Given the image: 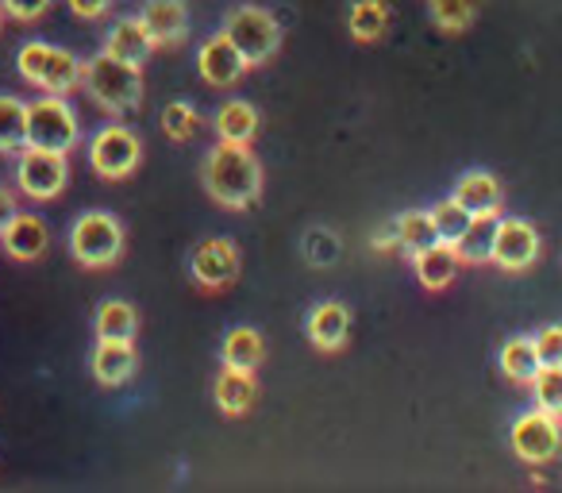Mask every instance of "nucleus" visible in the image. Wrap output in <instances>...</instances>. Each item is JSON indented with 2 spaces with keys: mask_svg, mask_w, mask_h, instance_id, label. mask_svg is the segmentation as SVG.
<instances>
[{
  "mask_svg": "<svg viewBox=\"0 0 562 493\" xmlns=\"http://www.w3.org/2000/svg\"><path fill=\"white\" fill-rule=\"evenodd\" d=\"M201 181L209 197L224 209H250L262 197V166L247 143H220L204 155Z\"/></svg>",
  "mask_w": 562,
  "mask_h": 493,
  "instance_id": "obj_1",
  "label": "nucleus"
},
{
  "mask_svg": "<svg viewBox=\"0 0 562 493\" xmlns=\"http://www.w3.org/2000/svg\"><path fill=\"white\" fill-rule=\"evenodd\" d=\"M81 86L93 97V104H101L112 116H124L143 104V70L104 55V51L81 63Z\"/></svg>",
  "mask_w": 562,
  "mask_h": 493,
  "instance_id": "obj_2",
  "label": "nucleus"
},
{
  "mask_svg": "<svg viewBox=\"0 0 562 493\" xmlns=\"http://www.w3.org/2000/svg\"><path fill=\"white\" fill-rule=\"evenodd\" d=\"M16 70L27 86L43 89V93L66 97L70 89L81 86V58L66 47H55V43L27 40L16 51Z\"/></svg>",
  "mask_w": 562,
  "mask_h": 493,
  "instance_id": "obj_3",
  "label": "nucleus"
},
{
  "mask_svg": "<svg viewBox=\"0 0 562 493\" xmlns=\"http://www.w3.org/2000/svg\"><path fill=\"white\" fill-rule=\"evenodd\" d=\"M81 139L78 112L66 97L50 93L27 104L24 112V147L35 150H55V155H70Z\"/></svg>",
  "mask_w": 562,
  "mask_h": 493,
  "instance_id": "obj_4",
  "label": "nucleus"
},
{
  "mask_svg": "<svg viewBox=\"0 0 562 493\" xmlns=\"http://www.w3.org/2000/svg\"><path fill=\"white\" fill-rule=\"evenodd\" d=\"M124 251V224L112 212H81L70 227V255L78 267L104 270Z\"/></svg>",
  "mask_w": 562,
  "mask_h": 493,
  "instance_id": "obj_5",
  "label": "nucleus"
},
{
  "mask_svg": "<svg viewBox=\"0 0 562 493\" xmlns=\"http://www.w3.org/2000/svg\"><path fill=\"white\" fill-rule=\"evenodd\" d=\"M220 32L232 40V47L239 51V58L250 66H262L278 55L281 47V27L278 20L270 16L266 9H255V4H239L224 16V27Z\"/></svg>",
  "mask_w": 562,
  "mask_h": 493,
  "instance_id": "obj_6",
  "label": "nucleus"
},
{
  "mask_svg": "<svg viewBox=\"0 0 562 493\" xmlns=\"http://www.w3.org/2000/svg\"><path fill=\"white\" fill-rule=\"evenodd\" d=\"M139 158H143L139 135H135L132 127H124V124L101 127V132L89 139V163H93V170L101 173V178H109V181L132 178L135 166H139Z\"/></svg>",
  "mask_w": 562,
  "mask_h": 493,
  "instance_id": "obj_7",
  "label": "nucleus"
},
{
  "mask_svg": "<svg viewBox=\"0 0 562 493\" xmlns=\"http://www.w3.org/2000/svg\"><path fill=\"white\" fill-rule=\"evenodd\" d=\"M66 181H70L66 155L35 150V147L16 150V189L24 197H32V201H55L66 189Z\"/></svg>",
  "mask_w": 562,
  "mask_h": 493,
  "instance_id": "obj_8",
  "label": "nucleus"
},
{
  "mask_svg": "<svg viewBox=\"0 0 562 493\" xmlns=\"http://www.w3.org/2000/svg\"><path fill=\"white\" fill-rule=\"evenodd\" d=\"M543 251V243H539V232L531 220L524 216H497V227H493V247H490V262H497L501 270L508 274H520V270H531Z\"/></svg>",
  "mask_w": 562,
  "mask_h": 493,
  "instance_id": "obj_9",
  "label": "nucleus"
},
{
  "mask_svg": "<svg viewBox=\"0 0 562 493\" xmlns=\"http://www.w3.org/2000/svg\"><path fill=\"white\" fill-rule=\"evenodd\" d=\"M508 444H513V455L520 462L543 467L559 455V416L543 413V408H528L508 428Z\"/></svg>",
  "mask_w": 562,
  "mask_h": 493,
  "instance_id": "obj_10",
  "label": "nucleus"
},
{
  "mask_svg": "<svg viewBox=\"0 0 562 493\" xmlns=\"http://www.w3.org/2000/svg\"><path fill=\"white\" fill-rule=\"evenodd\" d=\"M189 274L204 290H224V285H232L239 278V247L232 239H224V235H209L189 255Z\"/></svg>",
  "mask_w": 562,
  "mask_h": 493,
  "instance_id": "obj_11",
  "label": "nucleus"
},
{
  "mask_svg": "<svg viewBox=\"0 0 562 493\" xmlns=\"http://www.w3.org/2000/svg\"><path fill=\"white\" fill-rule=\"evenodd\" d=\"M196 70H201V78L209 81V86L227 89L247 74V63H243L239 51L232 47V40H227L224 32H216L196 47Z\"/></svg>",
  "mask_w": 562,
  "mask_h": 493,
  "instance_id": "obj_12",
  "label": "nucleus"
},
{
  "mask_svg": "<svg viewBox=\"0 0 562 493\" xmlns=\"http://www.w3.org/2000/svg\"><path fill=\"white\" fill-rule=\"evenodd\" d=\"M451 201H459L470 216H501V204H505V189L493 178L490 170H467L459 173L451 189Z\"/></svg>",
  "mask_w": 562,
  "mask_h": 493,
  "instance_id": "obj_13",
  "label": "nucleus"
},
{
  "mask_svg": "<svg viewBox=\"0 0 562 493\" xmlns=\"http://www.w3.org/2000/svg\"><path fill=\"white\" fill-rule=\"evenodd\" d=\"M47 243H50V232L35 212H16L9 224L0 227V247L16 262H35L47 251Z\"/></svg>",
  "mask_w": 562,
  "mask_h": 493,
  "instance_id": "obj_14",
  "label": "nucleus"
},
{
  "mask_svg": "<svg viewBox=\"0 0 562 493\" xmlns=\"http://www.w3.org/2000/svg\"><path fill=\"white\" fill-rule=\"evenodd\" d=\"M305 336L321 351H339L351 336V309L344 301H321L305 321Z\"/></svg>",
  "mask_w": 562,
  "mask_h": 493,
  "instance_id": "obj_15",
  "label": "nucleus"
},
{
  "mask_svg": "<svg viewBox=\"0 0 562 493\" xmlns=\"http://www.w3.org/2000/svg\"><path fill=\"white\" fill-rule=\"evenodd\" d=\"M89 370L101 385H124L139 370V355H135L132 339H97Z\"/></svg>",
  "mask_w": 562,
  "mask_h": 493,
  "instance_id": "obj_16",
  "label": "nucleus"
},
{
  "mask_svg": "<svg viewBox=\"0 0 562 493\" xmlns=\"http://www.w3.org/2000/svg\"><path fill=\"white\" fill-rule=\"evenodd\" d=\"M139 24L155 40V47H173L189 32V9L186 0H147L139 12Z\"/></svg>",
  "mask_w": 562,
  "mask_h": 493,
  "instance_id": "obj_17",
  "label": "nucleus"
},
{
  "mask_svg": "<svg viewBox=\"0 0 562 493\" xmlns=\"http://www.w3.org/2000/svg\"><path fill=\"white\" fill-rule=\"evenodd\" d=\"M413 259V270H416V282L424 285V290H447V285L454 282V274H459L462 259L459 251H454L451 243H428V247H420V251L408 255Z\"/></svg>",
  "mask_w": 562,
  "mask_h": 493,
  "instance_id": "obj_18",
  "label": "nucleus"
},
{
  "mask_svg": "<svg viewBox=\"0 0 562 493\" xmlns=\"http://www.w3.org/2000/svg\"><path fill=\"white\" fill-rule=\"evenodd\" d=\"M104 55L120 58V63L127 66H139L147 63L150 55H155V40L147 35V27L139 24V16H120L116 24L109 27V35H104Z\"/></svg>",
  "mask_w": 562,
  "mask_h": 493,
  "instance_id": "obj_19",
  "label": "nucleus"
},
{
  "mask_svg": "<svg viewBox=\"0 0 562 493\" xmlns=\"http://www.w3.org/2000/svg\"><path fill=\"white\" fill-rule=\"evenodd\" d=\"M258 397V382H255V370H232L224 367L212 382V401L224 416H243Z\"/></svg>",
  "mask_w": 562,
  "mask_h": 493,
  "instance_id": "obj_20",
  "label": "nucleus"
},
{
  "mask_svg": "<svg viewBox=\"0 0 562 493\" xmlns=\"http://www.w3.org/2000/svg\"><path fill=\"white\" fill-rule=\"evenodd\" d=\"M212 127H216V139L220 143H247L258 135V112L255 104L247 101H224L212 116Z\"/></svg>",
  "mask_w": 562,
  "mask_h": 493,
  "instance_id": "obj_21",
  "label": "nucleus"
},
{
  "mask_svg": "<svg viewBox=\"0 0 562 493\" xmlns=\"http://www.w3.org/2000/svg\"><path fill=\"white\" fill-rule=\"evenodd\" d=\"M262 355H266L262 332L247 328V324L232 328L224 336V344H220V362H224V367H232V370H258Z\"/></svg>",
  "mask_w": 562,
  "mask_h": 493,
  "instance_id": "obj_22",
  "label": "nucleus"
},
{
  "mask_svg": "<svg viewBox=\"0 0 562 493\" xmlns=\"http://www.w3.org/2000/svg\"><path fill=\"white\" fill-rule=\"evenodd\" d=\"M93 332H97V339H135V332H139V313H135L127 301L109 298L97 305Z\"/></svg>",
  "mask_w": 562,
  "mask_h": 493,
  "instance_id": "obj_23",
  "label": "nucleus"
},
{
  "mask_svg": "<svg viewBox=\"0 0 562 493\" xmlns=\"http://www.w3.org/2000/svg\"><path fill=\"white\" fill-rule=\"evenodd\" d=\"M497 362H501V374L513 378V382H520V385H528L531 378L539 374V367H543L539 355H536V347H531V336L505 339V344H501Z\"/></svg>",
  "mask_w": 562,
  "mask_h": 493,
  "instance_id": "obj_24",
  "label": "nucleus"
},
{
  "mask_svg": "<svg viewBox=\"0 0 562 493\" xmlns=\"http://www.w3.org/2000/svg\"><path fill=\"white\" fill-rule=\"evenodd\" d=\"M347 27L359 43H374L390 27V4L385 0H355L347 12Z\"/></svg>",
  "mask_w": 562,
  "mask_h": 493,
  "instance_id": "obj_25",
  "label": "nucleus"
},
{
  "mask_svg": "<svg viewBox=\"0 0 562 493\" xmlns=\"http://www.w3.org/2000/svg\"><path fill=\"white\" fill-rule=\"evenodd\" d=\"M493 227H497V216H474L459 243H454V251H459L462 262L470 267H482L490 262V247H493Z\"/></svg>",
  "mask_w": 562,
  "mask_h": 493,
  "instance_id": "obj_26",
  "label": "nucleus"
},
{
  "mask_svg": "<svg viewBox=\"0 0 562 493\" xmlns=\"http://www.w3.org/2000/svg\"><path fill=\"white\" fill-rule=\"evenodd\" d=\"M393 227H397V243H401V251L405 255H413V251H420V247H428V243H436V227H431L428 209L401 212V216L393 220Z\"/></svg>",
  "mask_w": 562,
  "mask_h": 493,
  "instance_id": "obj_27",
  "label": "nucleus"
},
{
  "mask_svg": "<svg viewBox=\"0 0 562 493\" xmlns=\"http://www.w3.org/2000/svg\"><path fill=\"white\" fill-rule=\"evenodd\" d=\"M428 216H431V227H436V239H439V243H451V247L462 239V235H467L470 220H474L467 209H462L459 201H451V197H447V201H436V204H431Z\"/></svg>",
  "mask_w": 562,
  "mask_h": 493,
  "instance_id": "obj_28",
  "label": "nucleus"
},
{
  "mask_svg": "<svg viewBox=\"0 0 562 493\" xmlns=\"http://www.w3.org/2000/svg\"><path fill=\"white\" fill-rule=\"evenodd\" d=\"M24 112L20 97H0V155H16L24 147Z\"/></svg>",
  "mask_w": 562,
  "mask_h": 493,
  "instance_id": "obj_29",
  "label": "nucleus"
},
{
  "mask_svg": "<svg viewBox=\"0 0 562 493\" xmlns=\"http://www.w3.org/2000/svg\"><path fill=\"white\" fill-rule=\"evenodd\" d=\"M528 385H531V397H536V408H543L551 416L562 413V362L539 367V374Z\"/></svg>",
  "mask_w": 562,
  "mask_h": 493,
  "instance_id": "obj_30",
  "label": "nucleus"
},
{
  "mask_svg": "<svg viewBox=\"0 0 562 493\" xmlns=\"http://www.w3.org/2000/svg\"><path fill=\"white\" fill-rule=\"evenodd\" d=\"M196 124H201V116H196V109L189 101H170L162 109V132L170 135L173 143H186L193 139Z\"/></svg>",
  "mask_w": 562,
  "mask_h": 493,
  "instance_id": "obj_31",
  "label": "nucleus"
},
{
  "mask_svg": "<svg viewBox=\"0 0 562 493\" xmlns=\"http://www.w3.org/2000/svg\"><path fill=\"white\" fill-rule=\"evenodd\" d=\"M431 20L443 32H467L474 24V0H431Z\"/></svg>",
  "mask_w": 562,
  "mask_h": 493,
  "instance_id": "obj_32",
  "label": "nucleus"
},
{
  "mask_svg": "<svg viewBox=\"0 0 562 493\" xmlns=\"http://www.w3.org/2000/svg\"><path fill=\"white\" fill-rule=\"evenodd\" d=\"M305 255L313 267H331V262L339 259V239L328 227H316V232L305 235Z\"/></svg>",
  "mask_w": 562,
  "mask_h": 493,
  "instance_id": "obj_33",
  "label": "nucleus"
},
{
  "mask_svg": "<svg viewBox=\"0 0 562 493\" xmlns=\"http://www.w3.org/2000/svg\"><path fill=\"white\" fill-rule=\"evenodd\" d=\"M531 347H536L539 362L551 367V362H562V328L559 324H543V328L531 336Z\"/></svg>",
  "mask_w": 562,
  "mask_h": 493,
  "instance_id": "obj_34",
  "label": "nucleus"
},
{
  "mask_svg": "<svg viewBox=\"0 0 562 493\" xmlns=\"http://www.w3.org/2000/svg\"><path fill=\"white\" fill-rule=\"evenodd\" d=\"M55 0H0V9L9 20H20V24H35L43 12L50 9Z\"/></svg>",
  "mask_w": 562,
  "mask_h": 493,
  "instance_id": "obj_35",
  "label": "nucleus"
},
{
  "mask_svg": "<svg viewBox=\"0 0 562 493\" xmlns=\"http://www.w3.org/2000/svg\"><path fill=\"white\" fill-rule=\"evenodd\" d=\"M112 9V0H70V12L78 20H101Z\"/></svg>",
  "mask_w": 562,
  "mask_h": 493,
  "instance_id": "obj_36",
  "label": "nucleus"
},
{
  "mask_svg": "<svg viewBox=\"0 0 562 493\" xmlns=\"http://www.w3.org/2000/svg\"><path fill=\"white\" fill-rule=\"evenodd\" d=\"M370 247H374V251H382V255L401 251V243H397V227L385 224L382 232H374V235H370Z\"/></svg>",
  "mask_w": 562,
  "mask_h": 493,
  "instance_id": "obj_37",
  "label": "nucleus"
},
{
  "mask_svg": "<svg viewBox=\"0 0 562 493\" xmlns=\"http://www.w3.org/2000/svg\"><path fill=\"white\" fill-rule=\"evenodd\" d=\"M12 216H16V197H12L9 189H0V227L9 224Z\"/></svg>",
  "mask_w": 562,
  "mask_h": 493,
  "instance_id": "obj_38",
  "label": "nucleus"
},
{
  "mask_svg": "<svg viewBox=\"0 0 562 493\" xmlns=\"http://www.w3.org/2000/svg\"><path fill=\"white\" fill-rule=\"evenodd\" d=\"M0 27H4V9H0Z\"/></svg>",
  "mask_w": 562,
  "mask_h": 493,
  "instance_id": "obj_39",
  "label": "nucleus"
}]
</instances>
